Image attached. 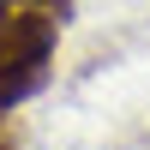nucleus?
<instances>
[{
  "label": "nucleus",
  "mask_w": 150,
  "mask_h": 150,
  "mask_svg": "<svg viewBox=\"0 0 150 150\" xmlns=\"http://www.w3.org/2000/svg\"><path fill=\"white\" fill-rule=\"evenodd\" d=\"M0 150H18V132H12L6 120H0Z\"/></svg>",
  "instance_id": "2"
},
{
  "label": "nucleus",
  "mask_w": 150,
  "mask_h": 150,
  "mask_svg": "<svg viewBox=\"0 0 150 150\" xmlns=\"http://www.w3.org/2000/svg\"><path fill=\"white\" fill-rule=\"evenodd\" d=\"M54 42H60V12L54 6H18V12L0 18V120L48 84Z\"/></svg>",
  "instance_id": "1"
}]
</instances>
